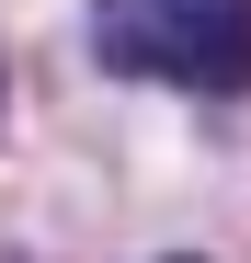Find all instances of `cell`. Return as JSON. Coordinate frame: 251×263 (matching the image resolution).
Returning a JSON list of instances; mask_svg holds the SVG:
<instances>
[{"label": "cell", "mask_w": 251, "mask_h": 263, "mask_svg": "<svg viewBox=\"0 0 251 263\" xmlns=\"http://www.w3.org/2000/svg\"><path fill=\"white\" fill-rule=\"evenodd\" d=\"M172 263H194V252H172Z\"/></svg>", "instance_id": "7a4b0ae2"}, {"label": "cell", "mask_w": 251, "mask_h": 263, "mask_svg": "<svg viewBox=\"0 0 251 263\" xmlns=\"http://www.w3.org/2000/svg\"><path fill=\"white\" fill-rule=\"evenodd\" d=\"M92 58L114 80H172L228 103L251 92V0H92Z\"/></svg>", "instance_id": "6da1fadb"}]
</instances>
